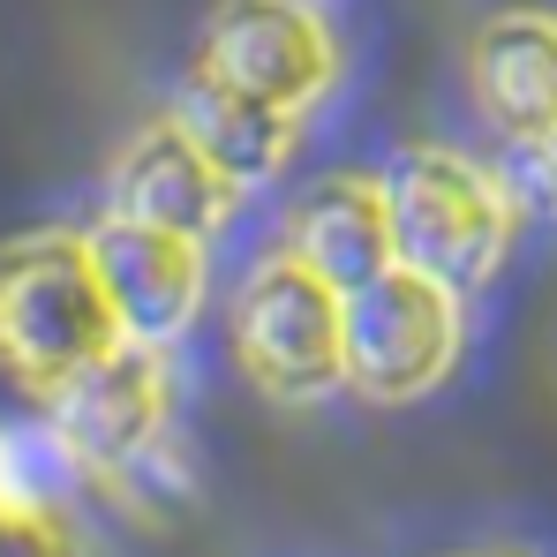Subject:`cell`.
<instances>
[{
	"instance_id": "cell-13",
	"label": "cell",
	"mask_w": 557,
	"mask_h": 557,
	"mask_svg": "<svg viewBox=\"0 0 557 557\" xmlns=\"http://www.w3.org/2000/svg\"><path fill=\"white\" fill-rule=\"evenodd\" d=\"M0 557H76V550H69V528H61V520L0 512Z\"/></svg>"
},
{
	"instance_id": "cell-6",
	"label": "cell",
	"mask_w": 557,
	"mask_h": 557,
	"mask_svg": "<svg viewBox=\"0 0 557 557\" xmlns=\"http://www.w3.org/2000/svg\"><path fill=\"white\" fill-rule=\"evenodd\" d=\"M46 414L69 437V453L84 460V474L121 482V474H136L151 460L166 445V430H174V362H166V347L121 339L106 362L69 376L46 399Z\"/></svg>"
},
{
	"instance_id": "cell-5",
	"label": "cell",
	"mask_w": 557,
	"mask_h": 557,
	"mask_svg": "<svg viewBox=\"0 0 557 557\" xmlns=\"http://www.w3.org/2000/svg\"><path fill=\"white\" fill-rule=\"evenodd\" d=\"M196 69L309 121L339 84V38L309 0H226L203 30Z\"/></svg>"
},
{
	"instance_id": "cell-15",
	"label": "cell",
	"mask_w": 557,
	"mask_h": 557,
	"mask_svg": "<svg viewBox=\"0 0 557 557\" xmlns=\"http://www.w3.org/2000/svg\"><path fill=\"white\" fill-rule=\"evenodd\" d=\"M460 557H505V550H460Z\"/></svg>"
},
{
	"instance_id": "cell-9",
	"label": "cell",
	"mask_w": 557,
	"mask_h": 557,
	"mask_svg": "<svg viewBox=\"0 0 557 557\" xmlns=\"http://www.w3.org/2000/svg\"><path fill=\"white\" fill-rule=\"evenodd\" d=\"M286 257H301L317 278H332L339 294H362L370 278L399 272V234H392V203L384 174H324L286 203Z\"/></svg>"
},
{
	"instance_id": "cell-8",
	"label": "cell",
	"mask_w": 557,
	"mask_h": 557,
	"mask_svg": "<svg viewBox=\"0 0 557 557\" xmlns=\"http://www.w3.org/2000/svg\"><path fill=\"white\" fill-rule=\"evenodd\" d=\"M234 203H242V188L196 151V136L174 113L136 128V144L113 159V211L136 226H166V234H188L211 249L234 226Z\"/></svg>"
},
{
	"instance_id": "cell-2",
	"label": "cell",
	"mask_w": 557,
	"mask_h": 557,
	"mask_svg": "<svg viewBox=\"0 0 557 557\" xmlns=\"http://www.w3.org/2000/svg\"><path fill=\"white\" fill-rule=\"evenodd\" d=\"M113 347H121V317L106 301L84 234H38L0 257V362L15 370V384L53 399Z\"/></svg>"
},
{
	"instance_id": "cell-3",
	"label": "cell",
	"mask_w": 557,
	"mask_h": 557,
	"mask_svg": "<svg viewBox=\"0 0 557 557\" xmlns=\"http://www.w3.org/2000/svg\"><path fill=\"white\" fill-rule=\"evenodd\" d=\"M234 362L278 407L332 399L347 384V294L286 249L264 257L234 294Z\"/></svg>"
},
{
	"instance_id": "cell-1",
	"label": "cell",
	"mask_w": 557,
	"mask_h": 557,
	"mask_svg": "<svg viewBox=\"0 0 557 557\" xmlns=\"http://www.w3.org/2000/svg\"><path fill=\"white\" fill-rule=\"evenodd\" d=\"M384 203L399 234V264L453 294H482L512 257V188L497 166L453 144H407L384 159Z\"/></svg>"
},
{
	"instance_id": "cell-7",
	"label": "cell",
	"mask_w": 557,
	"mask_h": 557,
	"mask_svg": "<svg viewBox=\"0 0 557 557\" xmlns=\"http://www.w3.org/2000/svg\"><path fill=\"white\" fill-rule=\"evenodd\" d=\"M84 242H91V264L106 278V301L121 317V339L174 355L196 324V309H203L211 249L188 234H166V226H136L121 211H106Z\"/></svg>"
},
{
	"instance_id": "cell-10",
	"label": "cell",
	"mask_w": 557,
	"mask_h": 557,
	"mask_svg": "<svg viewBox=\"0 0 557 557\" xmlns=\"http://www.w3.org/2000/svg\"><path fill=\"white\" fill-rule=\"evenodd\" d=\"M467 91L520 151L557 121V8H497L467 46Z\"/></svg>"
},
{
	"instance_id": "cell-14",
	"label": "cell",
	"mask_w": 557,
	"mask_h": 557,
	"mask_svg": "<svg viewBox=\"0 0 557 557\" xmlns=\"http://www.w3.org/2000/svg\"><path fill=\"white\" fill-rule=\"evenodd\" d=\"M520 182H528V203L557 219V121L528 144V151H520Z\"/></svg>"
},
{
	"instance_id": "cell-4",
	"label": "cell",
	"mask_w": 557,
	"mask_h": 557,
	"mask_svg": "<svg viewBox=\"0 0 557 557\" xmlns=\"http://www.w3.org/2000/svg\"><path fill=\"white\" fill-rule=\"evenodd\" d=\"M467 347V301L422 272H384L347 294V392L370 407L430 399Z\"/></svg>"
},
{
	"instance_id": "cell-12",
	"label": "cell",
	"mask_w": 557,
	"mask_h": 557,
	"mask_svg": "<svg viewBox=\"0 0 557 557\" xmlns=\"http://www.w3.org/2000/svg\"><path fill=\"white\" fill-rule=\"evenodd\" d=\"M84 490V460L53 430V414H15L0 422V512L23 520H61Z\"/></svg>"
},
{
	"instance_id": "cell-11",
	"label": "cell",
	"mask_w": 557,
	"mask_h": 557,
	"mask_svg": "<svg viewBox=\"0 0 557 557\" xmlns=\"http://www.w3.org/2000/svg\"><path fill=\"white\" fill-rule=\"evenodd\" d=\"M174 121L196 136V151L242 188V196L264 188V182H278L286 159H294V144H301V113H278V106L234 91V84H219V76H203V69L182 76Z\"/></svg>"
}]
</instances>
